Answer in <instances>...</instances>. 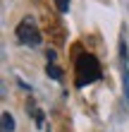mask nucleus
I'll return each instance as SVG.
<instances>
[{
	"label": "nucleus",
	"instance_id": "nucleus-4",
	"mask_svg": "<svg viewBox=\"0 0 129 132\" xmlns=\"http://www.w3.org/2000/svg\"><path fill=\"white\" fill-rule=\"evenodd\" d=\"M3 132H12L14 130V120H12V113H7V111H3Z\"/></svg>",
	"mask_w": 129,
	"mask_h": 132
},
{
	"label": "nucleus",
	"instance_id": "nucleus-5",
	"mask_svg": "<svg viewBox=\"0 0 129 132\" xmlns=\"http://www.w3.org/2000/svg\"><path fill=\"white\" fill-rule=\"evenodd\" d=\"M55 5H57V10L62 12V14L70 12V0H55Z\"/></svg>",
	"mask_w": 129,
	"mask_h": 132
},
{
	"label": "nucleus",
	"instance_id": "nucleus-6",
	"mask_svg": "<svg viewBox=\"0 0 129 132\" xmlns=\"http://www.w3.org/2000/svg\"><path fill=\"white\" fill-rule=\"evenodd\" d=\"M48 63H55V51H48Z\"/></svg>",
	"mask_w": 129,
	"mask_h": 132
},
{
	"label": "nucleus",
	"instance_id": "nucleus-3",
	"mask_svg": "<svg viewBox=\"0 0 129 132\" xmlns=\"http://www.w3.org/2000/svg\"><path fill=\"white\" fill-rule=\"evenodd\" d=\"M45 75H48L50 79H62V70H60L55 63H48V65H45Z\"/></svg>",
	"mask_w": 129,
	"mask_h": 132
},
{
	"label": "nucleus",
	"instance_id": "nucleus-1",
	"mask_svg": "<svg viewBox=\"0 0 129 132\" xmlns=\"http://www.w3.org/2000/svg\"><path fill=\"white\" fill-rule=\"evenodd\" d=\"M74 75H77V87H86V84L96 82L98 77H101V65H98V60L91 55V53H81L77 58Z\"/></svg>",
	"mask_w": 129,
	"mask_h": 132
},
{
	"label": "nucleus",
	"instance_id": "nucleus-2",
	"mask_svg": "<svg viewBox=\"0 0 129 132\" xmlns=\"http://www.w3.org/2000/svg\"><path fill=\"white\" fill-rule=\"evenodd\" d=\"M17 38H19V43H24V46H31V48H36V46H41L43 41V36L38 31V24H36V19L34 17H24L17 24Z\"/></svg>",
	"mask_w": 129,
	"mask_h": 132
}]
</instances>
